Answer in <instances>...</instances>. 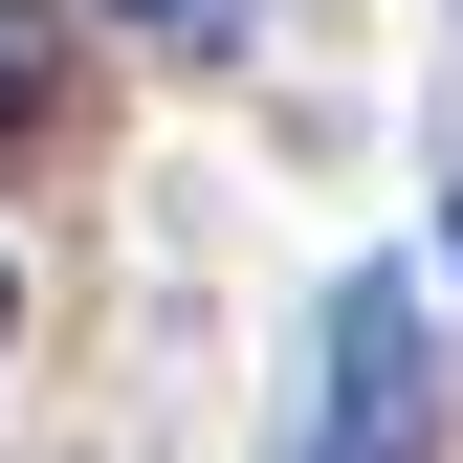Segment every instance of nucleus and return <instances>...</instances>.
<instances>
[{
	"label": "nucleus",
	"instance_id": "obj_4",
	"mask_svg": "<svg viewBox=\"0 0 463 463\" xmlns=\"http://www.w3.org/2000/svg\"><path fill=\"white\" fill-rule=\"evenodd\" d=\"M0 331H23V265H0Z\"/></svg>",
	"mask_w": 463,
	"mask_h": 463
},
{
	"label": "nucleus",
	"instance_id": "obj_1",
	"mask_svg": "<svg viewBox=\"0 0 463 463\" xmlns=\"http://www.w3.org/2000/svg\"><path fill=\"white\" fill-rule=\"evenodd\" d=\"M441 441V354H420V287L354 265L331 287V354H309V463H420Z\"/></svg>",
	"mask_w": 463,
	"mask_h": 463
},
{
	"label": "nucleus",
	"instance_id": "obj_5",
	"mask_svg": "<svg viewBox=\"0 0 463 463\" xmlns=\"http://www.w3.org/2000/svg\"><path fill=\"white\" fill-rule=\"evenodd\" d=\"M441 243H463V199H441Z\"/></svg>",
	"mask_w": 463,
	"mask_h": 463
},
{
	"label": "nucleus",
	"instance_id": "obj_2",
	"mask_svg": "<svg viewBox=\"0 0 463 463\" xmlns=\"http://www.w3.org/2000/svg\"><path fill=\"white\" fill-rule=\"evenodd\" d=\"M44 89H67V44H44V0H0V133H23Z\"/></svg>",
	"mask_w": 463,
	"mask_h": 463
},
{
	"label": "nucleus",
	"instance_id": "obj_3",
	"mask_svg": "<svg viewBox=\"0 0 463 463\" xmlns=\"http://www.w3.org/2000/svg\"><path fill=\"white\" fill-rule=\"evenodd\" d=\"M110 23H155V44H221V23H243V0H110Z\"/></svg>",
	"mask_w": 463,
	"mask_h": 463
}]
</instances>
